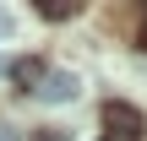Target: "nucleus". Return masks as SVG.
Returning <instances> with one entry per match:
<instances>
[{
	"label": "nucleus",
	"mask_w": 147,
	"mask_h": 141,
	"mask_svg": "<svg viewBox=\"0 0 147 141\" xmlns=\"http://www.w3.org/2000/svg\"><path fill=\"white\" fill-rule=\"evenodd\" d=\"M98 120H104V141H142V130H147L142 109H131V103H120V98H109Z\"/></svg>",
	"instance_id": "1"
},
{
	"label": "nucleus",
	"mask_w": 147,
	"mask_h": 141,
	"mask_svg": "<svg viewBox=\"0 0 147 141\" xmlns=\"http://www.w3.org/2000/svg\"><path fill=\"white\" fill-rule=\"evenodd\" d=\"M76 92H82V76H76V71H44V82L33 87L38 103H71Z\"/></svg>",
	"instance_id": "2"
},
{
	"label": "nucleus",
	"mask_w": 147,
	"mask_h": 141,
	"mask_svg": "<svg viewBox=\"0 0 147 141\" xmlns=\"http://www.w3.org/2000/svg\"><path fill=\"white\" fill-rule=\"evenodd\" d=\"M11 82H16L22 92L38 87V82H44V60H33V54H27V60H11Z\"/></svg>",
	"instance_id": "3"
},
{
	"label": "nucleus",
	"mask_w": 147,
	"mask_h": 141,
	"mask_svg": "<svg viewBox=\"0 0 147 141\" xmlns=\"http://www.w3.org/2000/svg\"><path fill=\"white\" fill-rule=\"evenodd\" d=\"M76 11H82L76 0H44V5H38V16H49V22H65V16H76Z\"/></svg>",
	"instance_id": "4"
},
{
	"label": "nucleus",
	"mask_w": 147,
	"mask_h": 141,
	"mask_svg": "<svg viewBox=\"0 0 147 141\" xmlns=\"http://www.w3.org/2000/svg\"><path fill=\"white\" fill-rule=\"evenodd\" d=\"M16 27H22V16H16L11 5H0V43H11V38H16Z\"/></svg>",
	"instance_id": "5"
},
{
	"label": "nucleus",
	"mask_w": 147,
	"mask_h": 141,
	"mask_svg": "<svg viewBox=\"0 0 147 141\" xmlns=\"http://www.w3.org/2000/svg\"><path fill=\"white\" fill-rule=\"evenodd\" d=\"M27 141H65V130H55V125H44V130H33Z\"/></svg>",
	"instance_id": "6"
},
{
	"label": "nucleus",
	"mask_w": 147,
	"mask_h": 141,
	"mask_svg": "<svg viewBox=\"0 0 147 141\" xmlns=\"http://www.w3.org/2000/svg\"><path fill=\"white\" fill-rule=\"evenodd\" d=\"M0 141H22V136H16V125H0Z\"/></svg>",
	"instance_id": "7"
},
{
	"label": "nucleus",
	"mask_w": 147,
	"mask_h": 141,
	"mask_svg": "<svg viewBox=\"0 0 147 141\" xmlns=\"http://www.w3.org/2000/svg\"><path fill=\"white\" fill-rule=\"evenodd\" d=\"M136 43H142V49H147V16H142V33H136Z\"/></svg>",
	"instance_id": "8"
},
{
	"label": "nucleus",
	"mask_w": 147,
	"mask_h": 141,
	"mask_svg": "<svg viewBox=\"0 0 147 141\" xmlns=\"http://www.w3.org/2000/svg\"><path fill=\"white\" fill-rule=\"evenodd\" d=\"M0 76H11V60H5V54H0Z\"/></svg>",
	"instance_id": "9"
}]
</instances>
